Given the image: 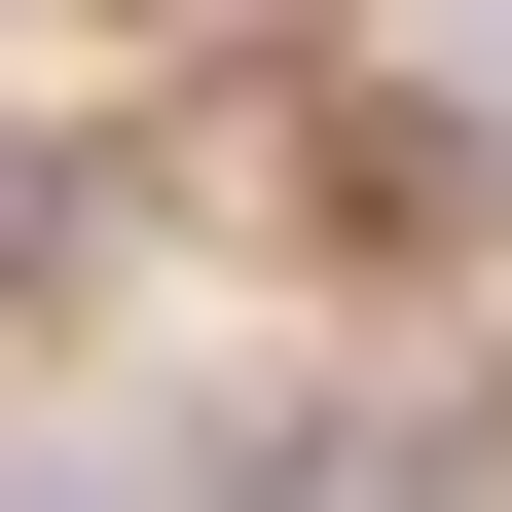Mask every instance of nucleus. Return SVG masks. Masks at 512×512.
Segmentation results:
<instances>
[{
	"label": "nucleus",
	"mask_w": 512,
	"mask_h": 512,
	"mask_svg": "<svg viewBox=\"0 0 512 512\" xmlns=\"http://www.w3.org/2000/svg\"><path fill=\"white\" fill-rule=\"evenodd\" d=\"M74 256H110V183H74V147H0V293H74Z\"/></svg>",
	"instance_id": "nucleus-1"
}]
</instances>
